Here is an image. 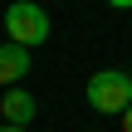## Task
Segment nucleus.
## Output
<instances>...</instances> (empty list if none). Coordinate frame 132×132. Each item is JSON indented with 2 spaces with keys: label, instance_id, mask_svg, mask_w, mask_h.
<instances>
[{
  "label": "nucleus",
  "instance_id": "f257e3e1",
  "mask_svg": "<svg viewBox=\"0 0 132 132\" xmlns=\"http://www.w3.org/2000/svg\"><path fill=\"white\" fill-rule=\"evenodd\" d=\"M88 108L93 113H108V118H122L132 108V73H122V69H98L88 78Z\"/></svg>",
  "mask_w": 132,
  "mask_h": 132
},
{
  "label": "nucleus",
  "instance_id": "20e7f679",
  "mask_svg": "<svg viewBox=\"0 0 132 132\" xmlns=\"http://www.w3.org/2000/svg\"><path fill=\"white\" fill-rule=\"evenodd\" d=\"M24 73H29V49H24V44H15V39H5V44H0V83H5V88H15Z\"/></svg>",
  "mask_w": 132,
  "mask_h": 132
},
{
  "label": "nucleus",
  "instance_id": "7ed1b4c3",
  "mask_svg": "<svg viewBox=\"0 0 132 132\" xmlns=\"http://www.w3.org/2000/svg\"><path fill=\"white\" fill-rule=\"evenodd\" d=\"M34 113H39L34 93H24L20 83H15V88H5V98H0V118H5V122H20V127H29V122H34Z\"/></svg>",
  "mask_w": 132,
  "mask_h": 132
},
{
  "label": "nucleus",
  "instance_id": "f03ea898",
  "mask_svg": "<svg viewBox=\"0 0 132 132\" xmlns=\"http://www.w3.org/2000/svg\"><path fill=\"white\" fill-rule=\"evenodd\" d=\"M5 34H10L15 44H24V49H39V44L49 39V10H44L39 0H15V5L5 10Z\"/></svg>",
  "mask_w": 132,
  "mask_h": 132
},
{
  "label": "nucleus",
  "instance_id": "0eeeda50",
  "mask_svg": "<svg viewBox=\"0 0 132 132\" xmlns=\"http://www.w3.org/2000/svg\"><path fill=\"white\" fill-rule=\"evenodd\" d=\"M0 132H29V127H20V122H5V127H0Z\"/></svg>",
  "mask_w": 132,
  "mask_h": 132
},
{
  "label": "nucleus",
  "instance_id": "423d86ee",
  "mask_svg": "<svg viewBox=\"0 0 132 132\" xmlns=\"http://www.w3.org/2000/svg\"><path fill=\"white\" fill-rule=\"evenodd\" d=\"M108 5H113V10H132V0H108Z\"/></svg>",
  "mask_w": 132,
  "mask_h": 132
},
{
  "label": "nucleus",
  "instance_id": "39448f33",
  "mask_svg": "<svg viewBox=\"0 0 132 132\" xmlns=\"http://www.w3.org/2000/svg\"><path fill=\"white\" fill-rule=\"evenodd\" d=\"M118 122H122V132H132V108L122 113V118H118Z\"/></svg>",
  "mask_w": 132,
  "mask_h": 132
}]
</instances>
